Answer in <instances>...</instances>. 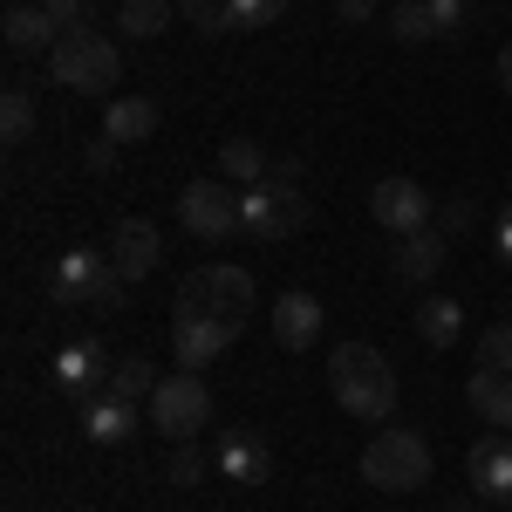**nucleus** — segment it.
Returning <instances> with one entry per match:
<instances>
[{
  "instance_id": "1",
  "label": "nucleus",
  "mask_w": 512,
  "mask_h": 512,
  "mask_svg": "<svg viewBox=\"0 0 512 512\" xmlns=\"http://www.w3.org/2000/svg\"><path fill=\"white\" fill-rule=\"evenodd\" d=\"M328 390H335V403L349 410L355 424H390V410H396L390 355L369 349V342H335L328 349Z\"/></svg>"
},
{
  "instance_id": "2",
  "label": "nucleus",
  "mask_w": 512,
  "mask_h": 512,
  "mask_svg": "<svg viewBox=\"0 0 512 512\" xmlns=\"http://www.w3.org/2000/svg\"><path fill=\"white\" fill-rule=\"evenodd\" d=\"M48 301L62 308V315H123V301H130V280L117 274V260L110 253H62L55 267H48Z\"/></svg>"
},
{
  "instance_id": "3",
  "label": "nucleus",
  "mask_w": 512,
  "mask_h": 512,
  "mask_svg": "<svg viewBox=\"0 0 512 512\" xmlns=\"http://www.w3.org/2000/svg\"><path fill=\"white\" fill-rule=\"evenodd\" d=\"M48 76L62 89H76V96H110L123 76V55L117 41H103L96 28H76V35H62L48 48Z\"/></svg>"
},
{
  "instance_id": "4",
  "label": "nucleus",
  "mask_w": 512,
  "mask_h": 512,
  "mask_svg": "<svg viewBox=\"0 0 512 512\" xmlns=\"http://www.w3.org/2000/svg\"><path fill=\"white\" fill-rule=\"evenodd\" d=\"M253 301H260V287H253L246 267H198V274L178 280V308H171V315H212V321L246 328Z\"/></svg>"
},
{
  "instance_id": "5",
  "label": "nucleus",
  "mask_w": 512,
  "mask_h": 512,
  "mask_svg": "<svg viewBox=\"0 0 512 512\" xmlns=\"http://www.w3.org/2000/svg\"><path fill=\"white\" fill-rule=\"evenodd\" d=\"M205 424H212V390H205V376H198V369L158 376V390H151V431L171 437V444H198Z\"/></svg>"
},
{
  "instance_id": "6",
  "label": "nucleus",
  "mask_w": 512,
  "mask_h": 512,
  "mask_svg": "<svg viewBox=\"0 0 512 512\" xmlns=\"http://www.w3.org/2000/svg\"><path fill=\"white\" fill-rule=\"evenodd\" d=\"M362 478L376 492H417L431 478V444L417 431H403V424H383L369 437V451H362Z\"/></svg>"
},
{
  "instance_id": "7",
  "label": "nucleus",
  "mask_w": 512,
  "mask_h": 512,
  "mask_svg": "<svg viewBox=\"0 0 512 512\" xmlns=\"http://www.w3.org/2000/svg\"><path fill=\"white\" fill-rule=\"evenodd\" d=\"M301 226H308V198H301V185H246V192H239V233L294 239Z\"/></svg>"
},
{
  "instance_id": "8",
  "label": "nucleus",
  "mask_w": 512,
  "mask_h": 512,
  "mask_svg": "<svg viewBox=\"0 0 512 512\" xmlns=\"http://www.w3.org/2000/svg\"><path fill=\"white\" fill-rule=\"evenodd\" d=\"M369 219H376L383 233L410 239L437 219V198H424L417 178H376V185H369Z\"/></svg>"
},
{
  "instance_id": "9",
  "label": "nucleus",
  "mask_w": 512,
  "mask_h": 512,
  "mask_svg": "<svg viewBox=\"0 0 512 512\" xmlns=\"http://www.w3.org/2000/svg\"><path fill=\"white\" fill-rule=\"evenodd\" d=\"M178 219H185L192 239H233L239 233V192L226 178H198V185H185V198H178Z\"/></svg>"
},
{
  "instance_id": "10",
  "label": "nucleus",
  "mask_w": 512,
  "mask_h": 512,
  "mask_svg": "<svg viewBox=\"0 0 512 512\" xmlns=\"http://www.w3.org/2000/svg\"><path fill=\"white\" fill-rule=\"evenodd\" d=\"M110 369H117V355L103 349V335H76L69 349H55V390L89 403V396L110 390Z\"/></svg>"
},
{
  "instance_id": "11",
  "label": "nucleus",
  "mask_w": 512,
  "mask_h": 512,
  "mask_svg": "<svg viewBox=\"0 0 512 512\" xmlns=\"http://www.w3.org/2000/svg\"><path fill=\"white\" fill-rule=\"evenodd\" d=\"M239 342L233 321H212V315H171V355L178 369H212L219 355Z\"/></svg>"
},
{
  "instance_id": "12",
  "label": "nucleus",
  "mask_w": 512,
  "mask_h": 512,
  "mask_svg": "<svg viewBox=\"0 0 512 512\" xmlns=\"http://www.w3.org/2000/svg\"><path fill=\"white\" fill-rule=\"evenodd\" d=\"M103 253L117 260L123 280H144L164 260V233L151 226V219H117V233H110V246H103Z\"/></svg>"
},
{
  "instance_id": "13",
  "label": "nucleus",
  "mask_w": 512,
  "mask_h": 512,
  "mask_svg": "<svg viewBox=\"0 0 512 512\" xmlns=\"http://www.w3.org/2000/svg\"><path fill=\"white\" fill-rule=\"evenodd\" d=\"M465 472H472V485L492 499V506H512V431L478 437L472 458H465Z\"/></svg>"
},
{
  "instance_id": "14",
  "label": "nucleus",
  "mask_w": 512,
  "mask_h": 512,
  "mask_svg": "<svg viewBox=\"0 0 512 512\" xmlns=\"http://www.w3.org/2000/svg\"><path fill=\"white\" fill-rule=\"evenodd\" d=\"M212 458H219V478H233V485H267L274 478V451L253 431H219Z\"/></svg>"
},
{
  "instance_id": "15",
  "label": "nucleus",
  "mask_w": 512,
  "mask_h": 512,
  "mask_svg": "<svg viewBox=\"0 0 512 512\" xmlns=\"http://www.w3.org/2000/svg\"><path fill=\"white\" fill-rule=\"evenodd\" d=\"M396 280H410V287H424V280L444 274V260H451V239L437 233V226H424V233H410V239H396Z\"/></svg>"
},
{
  "instance_id": "16",
  "label": "nucleus",
  "mask_w": 512,
  "mask_h": 512,
  "mask_svg": "<svg viewBox=\"0 0 512 512\" xmlns=\"http://www.w3.org/2000/svg\"><path fill=\"white\" fill-rule=\"evenodd\" d=\"M267 321H274V342H280V349H315V335H321V321H328V315H321L315 294H280Z\"/></svg>"
},
{
  "instance_id": "17",
  "label": "nucleus",
  "mask_w": 512,
  "mask_h": 512,
  "mask_svg": "<svg viewBox=\"0 0 512 512\" xmlns=\"http://www.w3.org/2000/svg\"><path fill=\"white\" fill-rule=\"evenodd\" d=\"M0 35H7L14 55H41V48H55V41H62V28L48 21V7H41V0H14V7H7V21H0Z\"/></svg>"
},
{
  "instance_id": "18",
  "label": "nucleus",
  "mask_w": 512,
  "mask_h": 512,
  "mask_svg": "<svg viewBox=\"0 0 512 512\" xmlns=\"http://www.w3.org/2000/svg\"><path fill=\"white\" fill-rule=\"evenodd\" d=\"M82 431H89V444H130L137 437V403H123V396H89L82 403Z\"/></svg>"
},
{
  "instance_id": "19",
  "label": "nucleus",
  "mask_w": 512,
  "mask_h": 512,
  "mask_svg": "<svg viewBox=\"0 0 512 512\" xmlns=\"http://www.w3.org/2000/svg\"><path fill=\"white\" fill-rule=\"evenodd\" d=\"M151 130H158V103H151V96H110V110H103V137H110V144L130 151V144H144Z\"/></svg>"
},
{
  "instance_id": "20",
  "label": "nucleus",
  "mask_w": 512,
  "mask_h": 512,
  "mask_svg": "<svg viewBox=\"0 0 512 512\" xmlns=\"http://www.w3.org/2000/svg\"><path fill=\"white\" fill-rule=\"evenodd\" d=\"M465 396H472L478 424H492V431H512V376L472 369V383H465Z\"/></svg>"
},
{
  "instance_id": "21",
  "label": "nucleus",
  "mask_w": 512,
  "mask_h": 512,
  "mask_svg": "<svg viewBox=\"0 0 512 512\" xmlns=\"http://www.w3.org/2000/svg\"><path fill=\"white\" fill-rule=\"evenodd\" d=\"M417 335H424V349H458V335H465V308L444 301V294H431V301L417 308Z\"/></svg>"
},
{
  "instance_id": "22",
  "label": "nucleus",
  "mask_w": 512,
  "mask_h": 512,
  "mask_svg": "<svg viewBox=\"0 0 512 512\" xmlns=\"http://www.w3.org/2000/svg\"><path fill=\"white\" fill-rule=\"evenodd\" d=\"M171 14H178V0H123L117 7V28L130 41H158L171 28Z\"/></svg>"
},
{
  "instance_id": "23",
  "label": "nucleus",
  "mask_w": 512,
  "mask_h": 512,
  "mask_svg": "<svg viewBox=\"0 0 512 512\" xmlns=\"http://www.w3.org/2000/svg\"><path fill=\"white\" fill-rule=\"evenodd\" d=\"M219 171L239 178V185H260V178L274 171V151H260L253 137H226V144H219Z\"/></svg>"
},
{
  "instance_id": "24",
  "label": "nucleus",
  "mask_w": 512,
  "mask_h": 512,
  "mask_svg": "<svg viewBox=\"0 0 512 512\" xmlns=\"http://www.w3.org/2000/svg\"><path fill=\"white\" fill-rule=\"evenodd\" d=\"M205 478H219V458H205V444H178L164 458V485H178V492H192Z\"/></svg>"
},
{
  "instance_id": "25",
  "label": "nucleus",
  "mask_w": 512,
  "mask_h": 512,
  "mask_svg": "<svg viewBox=\"0 0 512 512\" xmlns=\"http://www.w3.org/2000/svg\"><path fill=\"white\" fill-rule=\"evenodd\" d=\"M390 35L403 41V48H424V41H437L431 7H424V0H396V7H390Z\"/></svg>"
},
{
  "instance_id": "26",
  "label": "nucleus",
  "mask_w": 512,
  "mask_h": 512,
  "mask_svg": "<svg viewBox=\"0 0 512 512\" xmlns=\"http://www.w3.org/2000/svg\"><path fill=\"white\" fill-rule=\"evenodd\" d=\"M0 137H7V144H28V137H35V96H28V89H7V96H0Z\"/></svg>"
},
{
  "instance_id": "27",
  "label": "nucleus",
  "mask_w": 512,
  "mask_h": 512,
  "mask_svg": "<svg viewBox=\"0 0 512 512\" xmlns=\"http://www.w3.org/2000/svg\"><path fill=\"white\" fill-rule=\"evenodd\" d=\"M151 390H158V383H151V362H144V355H123L117 369H110V396H123V403H144Z\"/></svg>"
},
{
  "instance_id": "28",
  "label": "nucleus",
  "mask_w": 512,
  "mask_h": 512,
  "mask_svg": "<svg viewBox=\"0 0 512 512\" xmlns=\"http://www.w3.org/2000/svg\"><path fill=\"white\" fill-rule=\"evenodd\" d=\"M178 14H185L192 28H205V35H239L233 0H178Z\"/></svg>"
},
{
  "instance_id": "29",
  "label": "nucleus",
  "mask_w": 512,
  "mask_h": 512,
  "mask_svg": "<svg viewBox=\"0 0 512 512\" xmlns=\"http://www.w3.org/2000/svg\"><path fill=\"white\" fill-rule=\"evenodd\" d=\"M478 369H492V376H512V321H492V328L478 335Z\"/></svg>"
},
{
  "instance_id": "30",
  "label": "nucleus",
  "mask_w": 512,
  "mask_h": 512,
  "mask_svg": "<svg viewBox=\"0 0 512 512\" xmlns=\"http://www.w3.org/2000/svg\"><path fill=\"white\" fill-rule=\"evenodd\" d=\"M287 7L294 0H233V21H239V35H253V28H274Z\"/></svg>"
},
{
  "instance_id": "31",
  "label": "nucleus",
  "mask_w": 512,
  "mask_h": 512,
  "mask_svg": "<svg viewBox=\"0 0 512 512\" xmlns=\"http://www.w3.org/2000/svg\"><path fill=\"white\" fill-rule=\"evenodd\" d=\"M472 219H478L472 198H437V219H431V226H437L444 239H458V233H472Z\"/></svg>"
},
{
  "instance_id": "32",
  "label": "nucleus",
  "mask_w": 512,
  "mask_h": 512,
  "mask_svg": "<svg viewBox=\"0 0 512 512\" xmlns=\"http://www.w3.org/2000/svg\"><path fill=\"white\" fill-rule=\"evenodd\" d=\"M48 7V21L62 28V35H76V28H89V0H41Z\"/></svg>"
},
{
  "instance_id": "33",
  "label": "nucleus",
  "mask_w": 512,
  "mask_h": 512,
  "mask_svg": "<svg viewBox=\"0 0 512 512\" xmlns=\"http://www.w3.org/2000/svg\"><path fill=\"white\" fill-rule=\"evenodd\" d=\"M424 7H431L437 35H458V28H465V0H424Z\"/></svg>"
},
{
  "instance_id": "34",
  "label": "nucleus",
  "mask_w": 512,
  "mask_h": 512,
  "mask_svg": "<svg viewBox=\"0 0 512 512\" xmlns=\"http://www.w3.org/2000/svg\"><path fill=\"white\" fill-rule=\"evenodd\" d=\"M492 260H506V267H512V198L499 205V219H492Z\"/></svg>"
},
{
  "instance_id": "35",
  "label": "nucleus",
  "mask_w": 512,
  "mask_h": 512,
  "mask_svg": "<svg viewBox=\"0 0 512 512\" xmlns=\"http://www.w3.org/2000/svg\"><path fill=\"white\" fill-rule=\"evenodd\" d=\"M117 151H123V144H110V137H96V144H89V151H82V164H89V171H96V178H103V171H110V164H117Z\"/></svg>"
},
{
  "instance_id": "36",
  "label": "nucleus",
  "mask_w": 512,
  "mask_h": 512,
  "mask_svg": "<svg viewBox=\"0 0 512 512\" xmlns=\"http://www.w3.org/2000/svg\"><path fill=\"white\" fill-rule=\"evenodd\" d=\"M260 185H301V158H274V171Z\"/></svg>"
},
{
  "instance_id": "37",
  "label": "nucleus",
  "mask_w": 512,
  "mask_h": 512,
  "mask_svg": "<svg viewBox=\"0 0 512 512\" xmlns=\"http://www.w3.org/2000/svg\"><path fill=\"white\" fill-rule=\"evenodd\" d=\"M376 7H383V0H335V14H342V21H369Z\"/></svg>"
},
{
  "instance_id": "38",
  "label": "nucleus",
  "mask_w": 512,
  "mask_h": 512,
  "mask_svg": "<svg viewBox=\"0 0 512 512\" xmlns=\"http://www.w3.org/2000/svg\"><path fill=\"white\" fill-rule=\"evenodd\" d=\"M499 89H506V96H512V41H506V48H499Z\"/></svg>"
},
{
  "instance_id": "39",
  "label": "nucleus",
  "mask_w": 512,
  "mask_h": 512,
  "mask_svg": "<svg viewBox=\"0 0 512 512\" xmlns=\"http://www.w3.org/2000/svg\"><path fill=\"white\" fill-rule=\"evenodd\" d=\"M506 192H512V178H506Z\"/></svg>"
},
{
  "instance_id": "40",
  "label": "nucleus",
  "mask_w": 512,
  "mask_h": 512,
  "mask_svg": "<svg viewBox=\"0 0 512 512\" xmlns=\"http://www.w3.org/2000/svg\"><path fill=\"white\" fill-rule=\"evenodd\" d=\"M499 512H506V506H499Z\"/></svg>"
}]
</instances>
